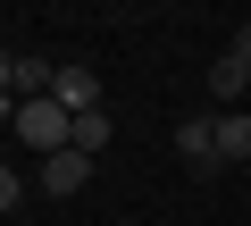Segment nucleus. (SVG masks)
I'll use <instances>...</instances> for the list:
<instances>
[{
    "instance_id": "9",
    "label": "nucleus",
    "mask_w": 251,
    "mask_h": 226,
    "mask_svg": "<svg viewBox=\"0 0 251 226\" xmlns=\"http://www.w3.org/2000/svg\"><path fill=\"white\" fill-rule=\"evenodd\" d=\"M0 126H17V92L9 84H0Z\"/></svg>"
},
{
    "instance_id": "4",
    "label": "nucleus",
    "mask_w": 251,
    "mask_h": 226,
    "mask_svg": "<svg viewBox=\"0 0 251 226\" xmlns=\"http://www.w3.org/2000/svg\"><path fill=\"white\" fill-rule=\"evenodd\" d=\"M209 92H226V100H234V92H251V25H234V50L209 67Z\"/></svg>"
},
{
    "instance_id": "1",
    "label": "nucleus",
    "mask_w": 251,
    "mask_h": 226,
    "mask_svg": "<svg viewBox=\"0 0 251 226\" xmlns=\"http://www.w3.org/2000/svg\"><path fill=\"white\" fill-rule=\"evenodd\" d=\"M17 143L34 159H59V151H75V118L59 100H17Z\"/></svg>"
},
{
    "instance_id": "5",
    "label": "nucleus",
    "mask_w": 251,
    "mask_h": 226,
    "mask_svg": "<svg viewBox=\"0 0 251 226\" xmlns=\"http://www.w3.org/2000/svg\"><path fill=\"white\" fill-rule=\"evenodd\" d=\"M176 159L184 168H218V118H184L176 126Z\"/></svg>"
},
{
    "instance_id": "6",
    "label": "nucleus",
    "mask_w": 251,
    "mask_h": 226,
    "mask_svg": "<svg viewBox=\"0 0 251 226\" xmlns=\"http://www.w3.org/2000/svg\"><path fill=\"white\" fill-rule=\"evenodd\" d=\"M218 159H251V109H218Z\"/></svg>"
},
{
    "instance_id": "7",
    "label": "nucleus",
    "mask_w": 251,
    "mask_h": 226,
    "mask_svg": "<svg viewBox=\"0 0 251 226\" xmlns=\"http://www.w3.org/2000/svg\"><path fill=\"white\" fill-rule=\"evenodd\" d=\"M109 134H117V126H109V109L75 118V151H84V159H100V151H109Z\"/></svg>"
},
{
    "instance_id": "8",
    "label": "nucleus",
    "mask_w": 251,
    "mask_h": 226,
    "mask_svg": "<svg viewBox=\"0 0 251 226\" xmlns=\"http://www.w3.org/2000/svg\"><path fill=\"white\" fill-rule=\"evenodd\" d=\"M17 201H25V176H17V168H0V218H9Z\"/></svg>"
},
{
    "instance_id": "3",
    "label": "nucleus",
    "mask_w": 251,
    "mask_h": 226,
    "mask_svg": "<svg viewBox=\"0 0 251 226\" xmlns=\"http://www.w3.org/2000/svg\"><path fill=\"white\" fill-rule=\"evenodd\" d=\"M50 100L67 109V118H92V109H100V75H92V67H59Z\"/></svg>"
},
{
    "instance_id": "2",
    "label": "nucleus",
    "mask_w": 251,
    "mask_h": 226,
    "mask_svg": "<svg viewBox=\"0 0 251 226\" xmlns=\"http://www.w3.org/2000/svg\"><path fill=\"white\" fill-rule=\"evenodd\" d=\"M34 184H42L50 201H75V193L92 184V159H84V151H59V159H42V168H34Z\"/></svg>"
}]
</instances>
